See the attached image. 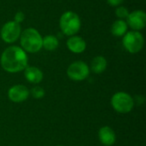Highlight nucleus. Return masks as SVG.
I'll use <instances>...</instances> for the list:
<instances>
[{"label": "nucleus", "instance_id": "7ed1b4c3", "mask_svg": "<svg viewBox=\"0 0 146 146\" xmlns=\"http://www.w3.org/2000/svg\"><path fill=\"white\" fill-rule=\"evenodd\" d=\"M80 20L77 14L72 11L65 12L60 19V27L62 32L68 35L72 36L77 33L80 28Z\"/></svg>", "mask_w": 146, "mask_h": 146}, {"label": "nucleus", "instance_id": "f8f14e48", "mask_svg": "<svg viewBox=\"0 0 146 146\" xmlns=\"http://www.w3.org/2000/svg\"><path fill=\"white\" fill-rule=\"evenodd\" d=\"M67 45L68 50L74 53H81L86 47L85 40L79 36H73L69 38L67 41Z\"/></svg>", "mask_w": 146, "mask_h": 146}, {"label": "nucleus", "instance_id": "a211bd4d", "mask_svg": "<svg viewBox=\"0 0 146 146\" xmlns=\"http://www.w3.org/2000/svg\"><path fill=\"white\" fill-rule=\"evenodd\" d=\"M24 18H25L24 14H23L21 11H19V12H17V13L15 14V21L20 24V22H21V21H24Z\"/></svg>", "mask_w": 146, "mask_h": 146}, {"label": "nucleus", "instance_id": "6e6552de", "mask_svg": "<svg viewBox=\"0 0 146 146\" xmlns=\"http://www.w3.org/2000/svg\"><path fill=\"white\" fill-rule=\"evenodd\" d=\"M30 95L28 88L23 85H15L8 91V98L14 103H22L26 101Z\"/></svg>", "mask_w": 146, "mask_h": 146}, {"label": "nucleus", "instance_id": "39448f33", "mask_svg": "<svg viewBox=\"0 0 146 146\" xmlns=\"http://www.w3.org/2000/svg\"><path fill=\"white\" fill-rule=\"evenodd\" d=\"M90 74L89 67L82 61H77L69 65L67 70L68 78L74 81H82L86 80Z\"/></svg>", "mask_w": 146, "mask_h": 146}, {"label": "nucleus", "instance_id": "20e7f679", "mask_svg": "<svg viewBox=\"0 0 146 146\" xmlns=\"http://www.w3.org/2000/svg\"><path fill=\"white\" fill-rule=\"evenodd\" d=\"M111 106L118 113L127 114L133 109L134 100L128 93L119 92L113 95L111 98Z\"/></svg>", "mask_w": 146, "mask_h": 146}, {"label": "nucleus", "instance_id": "0eeeda50", "mask_svg": "<svg viewBox=\"0 0 146 146\" xmlns=\"http://www.w3.org/2000/svg\"><path fill=\"white\" fill-rule=\"evenodd\" d=\"M21 34V26L19 23L9 21L1 29V38L6 43H14Z\"/></svg>", "mask_w": 146, "mask_h": 146}, {"label": "nucleus", "instance_id": "f257e3e1", "mask_svg": "<svg viewBox=\"0 0 146 146\" xmlns=\"http://www.w3.org/2000/svg\"><path fill=\"white\" fill-rule=\"evenodd\" d=\"M28 58L26 52L18 46H10L2 54L0 63L8 73H18L27 67Z\"/></svg>", "mask_w": 146, "mask_h": 146}, {"label": "nucleus", "instance_id": "9b49d317", "mask_svg": "<svg viewBox=\"0 0 146 146\" xmlns=\"http://www.w3.org/2000/svg\"><path fill=\"white\" fill-rule=\"evenodd\" d=\"M24 75L26 80L32 84H38L43 80V73L37 67L30 66L24 69Z\"/></svg>", "mask_w": 146, "mask_h": 146}, {"label": "nucleus", "instance_id": "aec40b11", "mask_svg": "<svg viewBox=\"0 0 146 146\" xmlns=\"http://www.w3.org/2000/svg\"><path fill=\"white\" fill-rule=\"evenodd\" d=\"M56 146H63V145H56Z\"/></svg>", "mask_w": 146, "mask_h": 146}, {"label": "nucleus", "instance_id": "423d86ee", "mask_svg": "<svg viewBox=\"0 0 146 146\" xmlns=\"http://www.w3.org/2000/svg\"><path fill=\"white\" fill-rule=\"evenodd\" d=\"M123 45L130 53H138L144 46V38L139 32H129L123 38Z\"/></svg>", "mask_w": 146, "mask_h": 146}, {"label": "nucleus", "instance_id": "1a4fd4ad", "mask_svg": "<svg viewBox=\"0 0 146 146\" xmlns=\"http://www.w3.org/2000/svg\"><path fill=\"white\" fill-rule=\"evenodd\" d=\"M128 25L135 30L143 29L146 23V15L142 10H136L127 16Z\"/></svg>", "mask_w": 146, "mask_h": 146}, {"label": "nucleus", "instance_id": "9d476101", "mask_svg": "<svg viewBox=\"0 0 146 146\" xmlns=\"http://www.w3.org/2000/svg\"><path fill=\"white\" fill-rule=\"evenodd\" d=\"M98 139L100 142L105 146L113 145L116 140V136L114 130L108 127H103L98 131Z\"/></svg>", "mask_w": 146, "mask_h": 146}, {"label": "nucleus", "instance_id": "ddd939ff", "mask_svg": "<svg viewBox=\"0 0 146 146\" xmlns=\"http://www.w3.org/2000/svg\"><path fill=\"white\" fill-rule=\"evenodd\" d=\"M91 68L95 74H101L107 68V61L102 56H96L91 62Z\"/></svg>", "mask_w": 146, "mask_h": 146}, {"label": "nucleus", "instance_id": "f3484780", "mask_svg": "<svg viewBox=\"0 0 146 146\" xmlns=\"http://www.w3.org/2000/svg\"><path fill=\"white\" fill-rule=\"evenodd\" d=\"M115 14L119 18H127L129 12L125 7H118L115 10Z\"/></svg>", "mask_w": 146, "mask_h": 146}, {"label": "nucleus", "instance_id": "f03ea898", "mask_svg": "<svg viewBox=\"0 0 146 146\" xmlns=\"http://www.w3.org/2000/svg\"><path fill=\"white\" fill-rule=\"evenodd\" d=\"M21 45L24 51L36 53L43 47V38L34 28H27L21 35Z\"/></svg>", "mask_w": 146, "mask_h": 146}, {"label": "nucleus", "instance_id": "4468645a", "mask_svg": "<svg viewBox=\"0 0 146 146\" xmlns=\"http://www.w3.org/2000/svg\"><path fill=\"white\" fill-rule=\"evenodd\" d=\"M127 30V24L122 20L115 21L111 27V33L116 37L123 36Z\"/></svg>", "mask_w": 146, "mask_h": 146}, {"label": "nucleus", "instance_id": "dca6fc26", "mask_svg": "<svg viewBox=\"0 0 146 146\" xmlns=\"http://www.w3.org/2000/svg\"><path fill=\"white\" fill-rule=\"evenodd\" d=\"M30 93L31 95L33 96V98H36V99H40L42 98L44 94H45V92H44V89L42 88L41 86H36L34 87H33L30 91Z\"/></svg>", "mask_w": 146, "mask_h": 146}, {"label": "nucleus", "instance_id": "6ab92c4d", "mask_svg": "<svg viewBox=\"0 0 146 146\" xmlns=\"http://www.w3.org/2000/svg\"><path fill=\"white\" fill-rule=\"evenodd\" d=\"M108 3L111 6H118L120 5L124 0H107Z\"/></svg>", "mask_w": 146, "mask_h": 146}, {"label": "nucleus", "instance_id": "2eb2a0df", "mask_svg": "<svg viewBox=\"0 0 146 146\" xmlns=\"http://www.w3.org/2000/svg\"><path fill=\"white\" fill-rule=\"evenodd\" d=\"M59 42L57 38L53 35L45 36L43 38V47L47 50H54L58 47Z\"/></svg>", "mask_w": 146, "mask_h": 146}]
</instances>
